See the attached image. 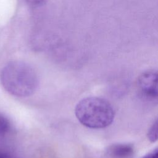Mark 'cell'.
Segmentation results:
<instances>
[{
    "instance_id": "cell-1",
    "label": "cell",
    "mask_w": 158,
    "mask_h": 158,
    "mask_svg": "<svg viewBox=\"0 0 158 158\" xmlns=\"http://www.w3.org/2000/svg\"><path fill=\"white\" fill-rule=\"evenodd\" d=\"M3 88L17 97L31 96L38 86V77L35 69L28 64L15 60L7 64L0 75Z\"/></svg>"
},
{
    "instance_id": "cell-2",
    "label": "cell",
    "mask_w": 158,
    "mask_h": 158,
    "mask_svg": "<svg viewBox=\"0 0 158 158\" xmlns=\"http://www.w3.org/2000/svg\"><path fill=\"white\" fill-rule=\"evenodd\" d=\"M75 115L84 126L94 129L109 126L115 117L110 103L99 97H87L80 101L75 109Z\"/></svg>"
},
{
    "instance_id": "cell-3",
    "label": "cell",
    "mask_w": 158,
    "mask_h": 158,
    "mask_svg": "<svg viewBox=\"0 0 158 158\" xmlns=\"http://www.w3.org/2000/svg\"><path fill=\"white\" fill-rule=\"evenodd\" d=\"M157 73L153 70L143 72L138 79V86L141 94L149 99L157 98Z\"/></svg>"
},
{
    "instance_id": "cell-4",
    "label": "cell",
    "mask_w": 158,
    "mask_h": 158,
    "mask_svg": "<svg viewBox=\"0 0 158 158\" xmlns=\"http://www.w3.org/2000/svg\"><path fill=\"white\" fill-rule=\"evenodd\" d=\"M107 151L113 158H130L134 154V148L129 144H114L109 146Z\"/></svg>"
},
{
    "instance_id": "cell-5",
    "label": "cell",
    "mask_w": 158,
    "mask_h": 158,
    "mask_svg": "<svg viewBox=\"0 0 158 158\" xmlns=\"http://www.w3.org/2000/svg\"><path fill=\"white\" fill-rule=\"evenodd\" d=\"M10 128L9 120L4 115L0 114V136L5 135Z\"/></svg>"
},
{
    "instance_id": "cell-6",
    "label": "cell",
    "mask_w": 158,
    "mask_h": 158,
    "mask_svg": "<svg viewBox=\"0 0 158 158\" xmlns=\"http://www.w3.org/2000/svg\"><path fill=\"white\" fill-rule=\"evenodd\" d=\"M148 138L151 142L157 141V121L156 120L151 125L148 132Z\"/></svg>"
},
{
    "instance_id": "cell-7",
    "label": "cell",
    "mask_w": 158,
    "mask_h": 158,
    "mask_svg": "<svg viewBox=\"0 0 158 158\" xmlns=\"http://www.w3.org/2000/svg\"><path fill=\"white\" fill-rule=\"evenodd\" d=\"M143 158H157V149H156L144 156Z\"/></svg>"
},
{
    "instance_id": "cell-8",
    "label": "cell",
    "mask_w": 158,
    "mask_h": 158,
    "mask_svg": "<svg viewBox=\"0 0 158 158\" xmlns=\"http://www.w3.org/2000/svg\"><path fill=\"white\" fill-rule=\"evenodd\" d=\"M28 3L32 5H39L43 2L45 0H25Z\"/></svg>"
},
{
    "instance_id": "cell-9",
    "label": "cell",
    "mask_w": 158,
    "mask_h": 158,
    "mask_svg": "<svg viewBox=\"0 0 158 158\" xmlns=\"http://www.w3.org/2000/svg\"><path fill=\"white\" fill-rule=\"evenodd\" d=\"M0 158H17L15 156L9 154L8 153H0Z\"/></svg>"
}]
</instances>
